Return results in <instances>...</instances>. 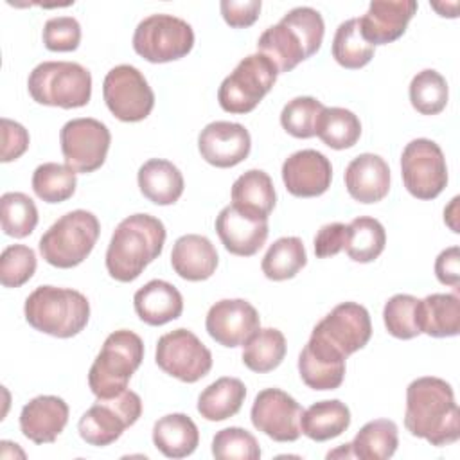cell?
<instances>
[{
  "label": "cell",
  "instance_id": "6da1fadb",
  "mask_svg": "<svg viewBox=\"0 0 460 460\" xmlns=\"http://www.w3.org/2000/svg\"><path fill=\"white\" fill-rule=\"evenodd\" d=\"M460 411L447 381L433 376L419 377L406 388L404 426L431 446H449L460 437Z\"/></svg>",
  "mask_w": 460,
  "mask_h": 460
},
{
  "label": "cell",
  "instance_id": "7a4b0ae2",
  "mask_svg": "<svg viewBox=\"0 0 460 460\" xmlns=\"http://www.w3.org/2000/svg\"><path fill=\"white\" fill-rule=\"evenodd\" d=\"M164 223L149 214H133L122 219L106 250V270L119 282H131L140 277L164 250Z\"/></svg>",
  "mask_w": 460,
  "mask_h": 460
},
{
  "label": "cell",
  "instance_id": "3957f363",
  "mask_svg": "<svg viewBox=\"0 0 460 460\" xmlns=\"http://www.w3.org/2000/svg\"><path fill=\"white\" fill-rule=\"evenodd\" d=\"M323 32V18L316 9L295 7L259 36L257 50L275 65L279 74L289 72L320 50Z\"/></svg>",
  "mask_w": 460,
  "mask_h": 460
},
{
  "label": "cell",
  "instance_id": "277c9868",
  "mask_svg": "<svg viewBox=\"0 0 460 460\" xmlns=\"http://www.w3.org/2000/svg\"><path fill=\"white\" fill-rule=\"evenodd\" d=\"M23 313L32 329L54 338H72L86 327L90 302L70 288L40 286L27 296Z\"/></svg>",
  "mask_w": 460,
  "mask_h": 460
},
{
  "label": "cell",
  "instance_id": "5b68a950",
  "mask_svg": "<svg viewBox=\"0 0 460 460\" xmlns=\"http://www.w3.org/2000/svg\"><path fill=\"white\" fill-rule=\"evenodd\" d=\"M144 359V341L128 329L111 332L88 372V386L97 399L115 397L126 390L131 376Z\"/></svg>",
  "mask_w": 460,
  "mask_h": 460
},
{
  "label": "cell",
  "instance_id": "8992f818",
  "mask_svg": "<svg viewBox=\"0 0 460 460\" xmlns=\"http://www.w3.org/2000/svg\"><path fill=\"white\" fill-rule=\"evenodd\" d=\"M101 234L95 214L77 208L61 216L40 239V253L54 268L79 266L93 250Z\"/></svg>",
  "mask_w": 460,
  "mask_h": 460
},
{
  "label": "cell",
  "instance_id": "52a82bcc",
  "mask_svg": "<svg viewBox=\"0 0 460 460\" xmlns=\"http://www.w3.org/2000/svg\"><path fill=\"white\" fill-rule=\"evenodd\" d=\"M27 88L38 104L81 108L92 97V74L74 61H43L29 74Z\"/></svg>",
  "mask_w": 460,
  "mask_h": 460
},
{
  "label": "cell",
  "instance_id": "ba28073f",
  "mask_svg": "<svg viewBox=\"0 0 460 460\" xmlns=\"http://www.w3.org/2000/svg\"><path fill=\"white\" fill-rule=\"evenodd\" d=\"M275 65L261 52L250 54L237 63L217 90L219 106L226 113H250L277 81Z\"/></svg>",
  "mask_w": 460,
  "mask_h": 460
},
{
  "label": "cell",
  "instance_id": "9c48e42d",
  "mask_svg": "<svg viewBox=\"0 0 460 460\" xmlns=\"http://www.w3.org/2000/svg\"><path fill=\"white\" fill-rule=\"evenodd\" d=\"M142 415V399L131 390H122L115 397L97 399L79 419L81 438L97 447L113 444L126 428L133 426Z\"/></svg>",
  "mask_w": 460,
  "mask_h": 460
},
{
  "label": "cell",
  "instance_id": "30bf717a",
  "mask_svg": "<svg viewBox=\"0 0 460 460\" xmlns=\"http://www.w3.org/2000/svg\"><path fill=\"white\" fill-rule=\"evenodd\" d=\"M194 47L192 27L172 14L144 18L133 34V49L149 63H169L185 58Z\"/></svg>",
  "mask_w": 460,
  "mask_h": 460
},
{
  "label": "cell",
  "instance_id": "8fae6325",
  "mask_svg": "<svg viewBox=\"0 0 460 460\" xmlns=\"http://www.w3.org/2000/svg\"><path fill=\"white\" fill-rule=\"evenodd\" d=\"M401 174L406 190L417 199H433L447 185V165L440 146L415 138L402 149Z\"/></svg>",
  "mask_w": 460,
  "mask_h": 460
},
{
  "label": "cell",
  "instance_id": "7c38bea8",
  "mask_svg": "<svg viewBox=\"0 0 460 460\" xmlns=\"http://www.w3.org/2000/svg\"><path fill=\"white\" fill-rule=\"evenodd\" d=\"M102 97L108 110L122 122H140L155 106L147 79L133 65H117L106 74Z\"/></svg>",
  "mask_w": 460,
  "mask_h": 460
},
{
  "label": "cell",
  "instance_id": "4fadbf2b",
  "mask_svg": "<svg viewBox=\"0 0 460 460\" xmlns=\"http://www.w3.org/2000/svg\"><path fill=\"white\" fill-rule=\"evenodd\" d=\"M156 365L169 376L196 383L212 368V352L189 329H174L158 338Z\"/></svg>",
  "mask_w": 460,
  "mask_h": 460
},
{
  "label": "cell",
  "instance_id": "5bb4252c",
  "mask_svg": "<svg viewBox=\"0 0 460 460\" xmlns=\"http://www.w3.org/2000/svg\"><path fill=\"white\" fill-rule=\"evenodd\" d=\"M111 135L106 124L92 117L68 120L59 131V144L65 164L75 172L97 171L108 155Z\"/></svg>",
  "mask_w": 460,
  "mask_h": 460
},
{
  "label": "cell",
  "instance_id": "9a60e30c",
  "mask_svg": "<svg viewBox=\"0 0 460 460\" xmlns=\"http://www.w3.org/2000/svg\"><path fill=\"white\" fill-rule=\"evenodd\" d=\"M302 406L280 388H266L255 395L250 419L255 429L277 442H295L300 437Z\"/></svg>",
  "mask_w": 460,
  "mask_h": 460
},
{
  "label": "cell",
  "instance_id": "2e32d148",
  "mask_svg": "<svg viewBox=\"0 0 460 460\" xmlns=\"http://www.w3.org/2000/svg\"><path fill=\"white\" fill-rule=\"evenodd\" d=\"M313 334L323 338L345 358L363 349L372 336V322L368 311L356 302L338 304L313 329Z\"/></svg>",
  "mask_w": 460,
  "mask_h": 460
},
{
  "label": "cell",
  "instance_id": "e0dca14e",
  "mask_svg": "<svg viewBox=\"0 0 460 460\" xmlns=\"http://www.w3.org/2000/svg\"><path fill=\"white\" fill-rule=\"evenodd\" d=\"M198 149L207 164L228 169L246 160L252 149V138L243 124L216 120L201 129Z\"/></svg>",
  "mask_w": 460,
  "mask_h": 460
},
{
  "label": "cell",
  "instance_id": "ac0fdd59",
  "mask_svg": "<svg viewBox=\"0 0 460 460\" xmlns=\"http://www.w3.org/2000/svg\"><path fill=\"white\" fill-rule=\"evenodd\" d=\"M261 325L257 309L243 298H225L216 302L205 320L207 332L223 347L243 345Z\"/></svg>",
  "mask_w": 460,
  "mask_h": 460
},
{
  "label": "cell",
  "instance_id": "d6986e66",
  "mask_svg": "<svg viewBox=\"0 0 460 460\" xmlns=\"http://www.w3.org/2000/svg\"><path fill=\"white\" fill-rule=\"evenodd\" d=\"M332 180V165L325 155L314 149H302L282 164V181L296 198L322 196Z\"/></svg>",
  "mask_w": 460,
  "mask_h": 460
},
{
  "label": "cell",
  "instance_id": "ffe728a7",
  "mask_svg": "<svg viewBox=\"0 0 460 460\" xmlns=\"http://www.w3.org/2000/svg\"><path fill=\"white\" fill-rule=\"evenodd\" d=\"M345 359L338 349L311 332L298 356V372L313 390H336L345 377Z\"/></svg>",
  "mask_w": 460,
  "mask_h": 460
},
{
  "label": "cell",
  "instance_id": "44dd1931",
  "mask_svg": "<svg viewBox=\"0 0 460 460\" xmlns=\"http://www.w3.org/2000/svg\"><path fill=\"white\" fill-rule=\"evenodd\" d=\"M415 11V0H372L359 18L361 34L374 47L392 43L406 32Z\"/></svg>",
  "mask_w": 460,
  "mask_h": 460
},
{
  "label": "cell",
  "instance_id": "7402d4cb",
  "mask_svg": "<svg viewBox=\"0 0 460 460\" xmlns=\"http://www.w3.org/2000/svg\"><path fill=\"white\" fill-rule=\"evenodd\" d=\"M216 232L223 246L239 257L255 255L268 239V219L255 217L226 205L216 217Z\"/></svg>",
  "mask_w": 460,
  "mask_h": 460
},
{
  "label": "cell",
  "instance_id": "603a6c76",
  "mask_svg": "<svg viewBox=\"0 0 460 460\" xmlns=\"http://www.w3.org/2000/svg\"><path fill=\"white\" fill-rule=\"evenodd\" d=\"M68 404L58 395H38L20 413V429L34 444H50L68 422Z\"/></svg>",
  "mask_w": 460,
  "mask_h": 460
},
{
  "label": "cell",
  "instance_id": "cb8c5ba5",
  "mask_svg": "<svg viewBox=\"0 0 460 460\" xmlns=\"http://www.w3.org/2000/svg\"><path fill=\"white\" fill-rule=\"evenodd\" d=\"M345 187L352 199L377 203L390 190V167L379 155H358L345 169Z\"/></svg>",
  "mask_w": 460,
  "mask_h": 460
},
{
  "label": "cell",
  "instance_id": "d4e9b609",
  "mask_svg": "<svg viewBox=\"0 0 460 460\" xmlns=\"http://www.w3.org/2000/svg\"><path fill=\"white\" fill-rule=\"evenodd\" d=\"M217 252L210 239L198 234H187L176 239L171 252L174 273L190 282L207 280L217 268Z\"/></svg>",
  "mask_w": 460,
  "mask_h": 460
},
{
  "label": "cell",
  "instance_id": "484cf974",
  "mask_svg": "<svg viewBox=\"0 0 460 460\" xmlns=\"http://www.w3.org/2000/svg\"><path fill=\"white\" fill-rule=\"evenodd\" d=\"M133 305L144 323L156 327L180 318L183 296L172 284L155 279L135 293Z\"/></svg>",
  "mask_w": 460,
  "mask_h": 460
},
{
  "label": "cell",
  "instance_id": "4316f807",
  "mask_svg": "<svg viewBox=\"0 0 460 460\" xmlns=\"http://www.w3.org/2000/svg\"><path fill=\"white\" fill-rule=\"evenodd\" d=\"M137 180L144 198L162 207L176 203L185 187L180 169L164 158H151L142 164Z\"/></svg>",
  "mask_w": 460,
  "mask_h": 460
},
{
  "label": "cell",
  "instance_id": "83f0119b",
  "mask_svg": "<svg viewBox=\"0 0 460 460\" xmlns=\"http://www.w3.org/2000/svg\"><path fill=\"white\" fill-rule=\"evenodd\" d=\"M419 331L433 338L460 332V300L453 293H431L417 302Z\"/></svg>",
  "mask_w": 460,
  "mask_h": 460
},
{
  "label": "cell",
  "instance_id": "f1b7e54d",
  "mask_svg": "<svg viewBox=\"0 0 460 460\" xmlns=\"http://www.w3.org/2000/svg\"><path fill=\"white\" fill-rule=\"evenodd\" d=\"M153 444L167 458H185L199 444V431L185 413H169L153 426Z\"/></svg>",
  "mask_w": 460,
  "mask_h": 460
},
{
  "label": "cell",
  "instance_id": "f546056e",
  "mask_svg": "<svg viewBox=\"0 0 460 460\" xmlns=\"http://www.w3.org/2000/svg\"><path fill=\"white\" fill-rule=\"evenodd\" d=\"M275 203L277 194L273 181L270 174L261 169L243 172L232 185V205L244 214L268 219Z\"/></svg>",
  "mask_w": 460,
  "mask_h": 460
},
{
  "label": "cell",
  "instance_id": "4dcf8cb0",
  "mask_svg": "<svg viewBox=\"0 0 460 460\" xmlns=\"http://www.w3.org/2000/svg\"><path fill=\"white\" fill-rule=\"evenodd\" d=\"M350 426V410L338 399L318 401L302 411L300 431L314 440L325 442L340 437Z\"/></svg>",
  "mask_w": 460,
  "mask_h": 460
},
{
  "label": "cell",
  "instance_id": "1f68e13d",
  "mask_svg": "<svg viewBox=\"0 0 460 460\" xmlns=\"http://www.w3.org/2000/svg\"><path fill=\"white\" fill-rule=\"evenodd\" d=\"M246 397V386L237 377H219L198 397V411L203 419L219 422L234 417Z\"/></svg>",
  "mask_w": 460,
  "mask_h": 460
},
{
  "label": "cell",
  "instance_id": "d6a6232c",
  "mask_svg": "<svg viewBox=\"0 0 460 460\" xmlns=\"http://www.w3.org/2000/svg\"><path fill=\"white\" fill-rule=\"evenodd\" d=\"M352 456L361 460H386L399 446L397 424L388 419L367 422L349 444Z\"/></svg>",
  "mask_w": 460,
  "mask_h": 460
},
{
  "label": "cell",
  "instance_id": "836d02e7",
  "mask_svg": "<svg viewBox=\"0 0 460 460\" xmlns=\"http://www.w3.org/2000/svg\"><path fill=\"white\" fill-rule=\"evenodd\" d=\"M243 363L257 374H266L275 370L286 356V338L279 329L266 327L257 329L243 343Z\"/></svg>",
  "mask_w": 460,
  "mask_h": 460
},
{
  "label": "cell",
  "instance_id": "e575fe53",
  "mask_svg": "<svg viewBox=\"0 0 460 460\" xmlns=\"http://www.w3.org/2000/svg\"><path fill=\"white\" fill-rule=\"evenodd\" d=\"M386 244L385 226L370 216H359L347 225L345 252L354 262L376 261Z\"/></svg>",
  "mask_w": 460,
  "mask_h": 460
},
{
  "label": "cell",
  "instance_id": "d590c367",
  "mask_svg": "<svg viewBox=\"0 0 460 460\" xmlns=\"http://www.w3.org/2000/svg\"><path fill=\"white\" fill-rule=\"evenodd\" d=\"M316 137L331 149H349L361 137V122L345 108H323L316 120Z\"/></svg>",
  "mask_w": 460,
  "mask_h": 460
},
{
  "label": "cell",
  "instance_id": "8d00e7d4",
  "mask_svg": "<svg viewBox=\"0 0 460 460\" xmlns=\"http://www.w3.org/2000/svg\"><path fill=\"white\" fill-rule=\"evenodd\" d=\"M307 264V253L300 237L277 239L262 257L261 268L266 279L280 282L293 279Z\"/></svg>",
  "mask_w": 460,
  "mask_h": 460
},
{
  "label": "cell",
  "instance_id": "74e56055",
  "mask_svg": "<svg viewBox=\"0 0 460 460\" xmlns=\"http://www.w3.org/2000/svg\"><path fill=\"white\" fill-rule=\"evenodd\" d=\"M332 58L338 65L349 70H358L374 58V45H370L359 29V18L345 20L338 25L332 40Z\"/></svg>",
  "mask_w": 460,
  "mask_h": 460
},
{
  "label": "cell",
  "instance_id": "f35d334b",
  "mask_svg": "<svg viewBox=\"0 0 460 460\" xmlns=\"http://www.w3.org/2000/svg\"><path fill=\"white\" fill-rule=\"evenodd\" d=\"M75 171L66 164L45 162L32 172V190L45 203H63L74 196Z\"/></svg>",
  "mask_w": 460,
  "mask_h": 460
},
{
  "label": "cell",
  "instance_id": "ab89813d",
  "mask_svg": "<svg viewBox=\"0 0 460 460\" xmlns=\"http://www.w3.org/2000/svg\"><path fill=\"white\" fill-rule=\"evenodd\" d=\"M0 219L5 235L23 239L38 225V208L23 192H5L0 198Z\"/></svg>",
  "mask_w": 460,
  "mask_h": 460
},
{
  "label": "cell",
  "instance_id": "60d3db41",
  "mask_svg": "<svg viewBox=\"0 0 460 460\" xmlns=\"http://www.w3.org/2000/svg\"><path fill=\"white\" fill-rule=\"evenodd\" d=\"M449 97L446 79L433 68L420 70L410 83V102L422 115L440 113Z\"/></svg>",
  "mask_w": 460,
  "mask_h": 460
},
{
  "label": "cell",
  "instance_id": "b9f144b4",
  "mask_svg": "<svg viewBox=\"0 0 460 460\" xmlns=\"http://www.w3.org/2000/svg\"><path fill=\"white\" fill-rule=\"evenodd\" d=\"M323 108L314 97H295L282 108L280 124L295 138H311L316 135V120Z\"/></svg>",
  "mask_w": 460,
  "mask_h": 460
},
{
  "label": "cell",
  "instance_id": "7bdbcfd3",
  "mask_svg": "<svg viewBox=\"0 0 460 460\" xmlns=\"http://www.w3.org/2000/svg\"><path fill=\"white\" fill-rule=\"evenodd\" d=\"M417 302L413 295L399 293L388 298L383 309L386 331L399 340H411L420 334L417 325Z\"/></svg>",
  "mask_w": 460,
  "mask_h": 460
},
{
  "label": "cell",
  "instance_id": "ee69618b",
  "mask_svg": "<svg viewBox=\"0 0 460 460\" xmlns=\"http://www.w3.org/2000/svg\"><path fill=\"white\" fill-rule=\"evenodd\" d=\"M212 455L217 460H259L261 447L250 431L230 426L214 435Z\"/></svg>",
  "mask_w": 460,
  "mask_h": 460
},
{
  "label": "cell",
  "instance_id": "f6af8a7d",
  "mask_svg": "<svg viewBox=\"0 0 460 460\" xmlns=\"http://www.w3.org/2000/svg\"><path fill=\"white\" fill-rule=\"evenodd\" d=\"M36 271V253L25 244H11L0 255V282L4 288H20Z\"/></svg>",
  "mask_w": 460,
  "mask_h": 460
},
{
  "label": "cell",
  "instance_id": "bcb514c9",
  "mask_svg": "<svg viewBox=\"0 0 460 460\" xmlns=\"http://www.w3.org/2000/svg\"><path fill=\"white\" fill-rule=\"evenodd\" d=\"M81 25L72 16H54L43 25V43L52 52H72L79 47Z\"/></svg>",
  "mask_w": 460,
  "mask_h": 460
},
{
  "label": "cell",
  "instance_id": "7dc6e473",
  "mask_svg": "<svg viewBox=\"0 0 460 460\" xmlns=\"http://www.w3.org/2000/svg\"><path fill=\"white\" fill-rule=\"evenodd\" d=\"M225 22L234 29H244L255 23L261 13V0H223L219 4Z\"/></svg>",
  "mask_w": 460,
  "mask_h": 460
},
{
  "label": "cell",
  "instance_id": "c3c4849f",
  "mask_svg": "<svg viewBox=\"0 0 460 460\" xmlns=\"http://www.w3.org/2000/svg\"><path fill=\"white\" fill-rule=\"evenodd\" d=\"M29 147L27 129L11 119H2V162H13L20 158Z\"/></svg>",
  "mask_w": 460,
  "mask_h": 460
},
{
  "label": "cell",
  "instance_id": "681fc988",
  "mask_svg": "<svg viewBox=\"0 0 460 460\" xmlns=\"http://www.w3.org/2000/svg\"><path fill=\"white\" fill-rule=\"evenodd\" d=\"M345 241H347V225L345 223L323 225L314 237V255L318 259L332 257L345 248Z\"/></svg>",
  "mask_w": 460,
  "mask_h": 460
},
{
  "label": "cell",
  "instance_id": "f907efd6",
  "mask_svg": "<svg viewBox=\"0 0 460 460\" xmlns=\"http://www.w3.org/2000/svg\"><path fill=\"white\" fill-rule=\"evenodd\" d=\"M435 275L444 286H458L460 279V250L458 246H449L442 250L435 261Z\"/></svg>",
  "mask_w": 460,
  "mask_h": 460
}]
</instances>
